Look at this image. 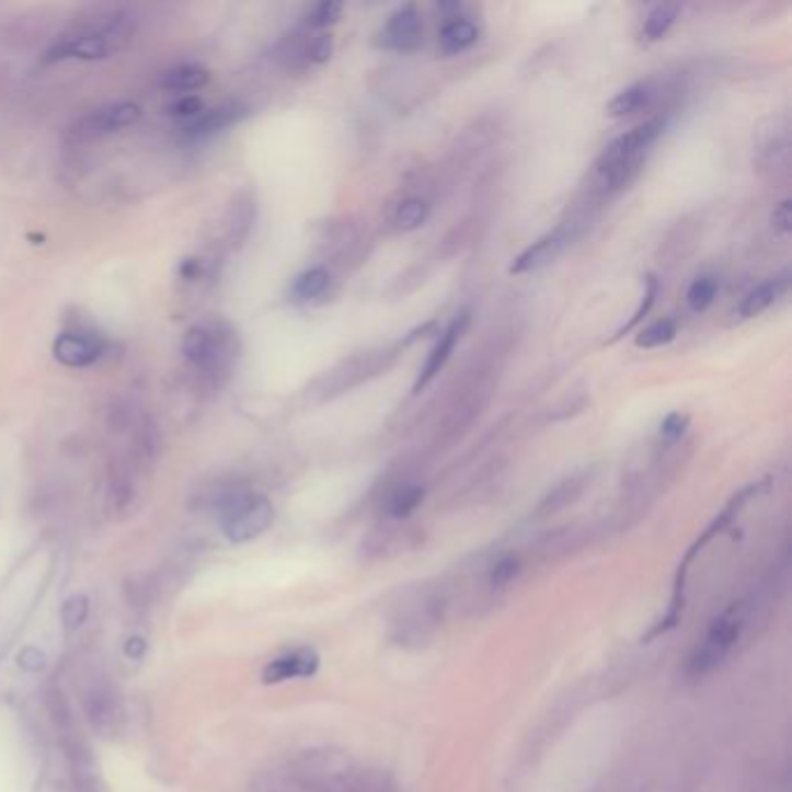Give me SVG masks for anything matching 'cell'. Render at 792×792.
I'll return each mask as SVG.
<instances>
[{
  "label": "cell",
  "instance_id": "cell-1",
  "mask_svg": "<svg viewBox=\"0 0 792 792\" xmlns=\"http://www.w3.org/2000/svg\"><path fill=\"white\" fill-rule=\"evenodd\" d=\"M665 128H667L665 117L648 119L640 126H634L632 130L618 135V138L602 151V157L595 168L605 193L623 191L636 175H640L648 149L661 138Z\"/></svg>",
  "mask_w": 792,
  "mask_h": 792
},
{
  "label": "cell",
  "instance_id": "cell-2",
  "mask_svg": "<svg viewBox=\"0 0 792 792\" xmlns=\"http://www.w3.org/2000/svg\"><path fill=\"white\" fill-rule=\"evenodd\" d=\"M182 354L207 377L223 379L238 360L240 337L223 321H205L188 328L182 340Z\"/></svg>",
  "mask_w": 792,
  "mask_h": 792
},
{
  "label": "cell",
  "instance_id": "cell-3",
  "mask_svg": "<svg viewBox=\"0 0 792 792\" xmlns=\"http://www.w3.org/2000/svg\"><path fill=\"white\" fill-rule=\"evenodd\" d=\"M223 509V535L233 544H244L261 537L275 524V507L265 495L230 493L221 500Z\"/></svg>",
  "mask_w": 792,
  "mask_h": 792
},
{
  "label": "cell",
  "instance_id": "cell-4",
  "mask_svg": "<svg viewBox=\"0 0 792 792\" xmlns=\"http://www.w3.org/2000/svg\"><path fill=\"white\" fill-rule=\"evenodd\" d=\"M744 625H746V616L742 605H732L730 609H725L716 621L709 625L704 640L698 644V648L692 651L686 667L688 674L702 676L711 669H716L727 658L730 651L737 646Z\"/></svg>",
  "mask_w": 792,
  "mask_h": 792
},
{
  "label": "cell",
  "instance_id": "cell-5",
  "mask_svg": "<svg viewBox=\"0 0 792 792\" xmlns=\"http://www.w3.org/2000/svg\"><path fill=\"white\" fill-rule=\"evenodd\" d=\"M130 37H133V26L126 16L110 19V22L95 33L68 37V41L54 45L47 51L45 61L51 64V61H66V59H82V61L107 59L110 54L124 49Z\"/></svg>",
  "mask_w": 792,
  "mask_h": 792
},
{
  "label": "cell",
  "instance_id": "cell-6",
  "mask_svg": "<svg viewBox=\"0 0 792 792\" xmlns=\"http://www.w3.org/2000/svg\"><path fill=\"white\" fill-rule=\"evenodd\" d=\"M578 226H582L578 221L560 223L558 228L551 230V233L542 236L537 242L526 246L514 259V263L509 265V273L512 275H528V273H537V269L551 265L578 236H582V228H578Z\"/></svg>",
  "mask_w": 792,
  "mask_h": 792
},
{
  "label": "cell",
  "instance_id": "cell-7",
  "mask_svg": "<svg viewBox=\"0 0 792 792\" xmlns=\"http://www.w3.org/2000/svg\"><path fill=\"white\" fill-rule=\"evenodd\" d=\"M468 325H470V312H468V309H462V312H458L451 319V323L444 328V333L439 335L437 344L433 346V352L428 354L426 365L421 367V375H418V379L414 383V393H421L444 370V365L449 363V358H451V354L456 349V344L460 342L462 335H466Z\"/></svg>",
  "mask_w": 792,
  "mask_h": 792
},
{
  "label": "cell",
  "instance_id": "cell-8",
  "mask_svg": "<svg viewBox=\"0 0 792 792\" xmlns=\"http://www.w3.org/2000/svg\"><path fill=\"white\" fill-rule=\"evenodd\" d=\"M142 117L140 105L135 103H117V105H107L103 110L91 112L89 117H84L77 126V138L82 140H95V138H105L110 133H117L122 128L133 126Z\"/></svg>",
  "mask_w": 792,
  "mask_h": 792
},
{
  "label": "cell",
  "instance_id": "cell-9",
  "mask_svg": "<svg viewBox=\"0 0 792 792\" xmlns=\"http://www.w3.org/2000/svg\"><path fill=\"white\" fill-rule=\"evenodd\" d=\"M321 658L314 648L302 646L294 648L284 655H277L275 661H269L263 669V684H282L291 679H309L319 672Z\"/></svg>",
  "mask_w": 792,
  "mask_h": 792
},
{
  "label": "cell",
  "instance_id": "cell-10",
  "mask_svg": "<svg viewBox=\"0 0 792 792\" xmlns=\"http://www.w3.org/2000/svg\"><path fill=\"white\" fill-rule=\"evenodd\" d=\"M423 43V22L414 5L395 10L381 31V45L398 51H414Z\"/></svg>",
  "mask_w": 792,
  "mask_h": 792
},
{
  "label": "cell",
  "instance_id": "cell-11",
  "mask_svg": "<svg viewBox=\"0 0 792 792\" xmlns=\"http://www.w3.org/2000/svg\"><path fill=\"white\" fill-rule=\"evenodd\" d=\"M595 479V468H586V470H578L570 477H565L560 484H555L544 497L542 502L537 505V516L539 518H549V516H555L560 512H565L567 507H572L576 500H582L584 493L590 489Z\"/></svg>",
  "mask_w": 792,
  "mask_h": 792
},
{
  "label": "cell",
  "instance_id": "cell-12",
  "mask_svg": "<svg viewBox=\"0 0 792 792\" xmlns=\"http://www.w3.org/2000/svg\"><path fill=\"white\" fill-rule=\"evenodd\" d=\"M103 356V342L84 333H64L54 342V358L68 367H89Z\"/></svg>",
  "mask_w": 792,
  "mask_h": 792
},
{
  "label": "cell",
  "instance_id": "cell-13",
  "mask_svg": "<svg viewBox=\"0 0 792 792\" xmlns=\"http://www.w3.org/2000/svg\"><path fill=\"white\" fill-rule=\"evenodd\" d=\"M788 286H790V275L788 273L762 282L760 286L753 288V291L742 300V305L737 307V317L742 321L760 317L762 312H767V309L788 291Z\"/></svg>",
  "mask_w": 792,
  "mask_h": 792
},
{
  "label": "cell",
  "instance_id": "cell-14",
  "mask_svg": "<svg viewBox=\"0 0 792 792\" xmlns=\"http://www.w3.org/2000/svg\"><path fill=\"white\" fill-rule=\"evenodd\" d=\"M244 117H246V107L240 103L219 105L215 110H205L198 119H193L188 126V133L196 135V138H205V135L236 126Z\"/></svg>",
  "mask_w": 792,
  "mask_h": 792
},
{
  "label": "cell",
  "instance_id": "cell-15",
  "mask_svg": "<svg viewBox=\"0 0 792 792\" xmlns=\"http://www.w3.org/2000/svg\"><path fill=\"white\" fill-rule=\"evenodd\" d=\"M655 95H658V89H655L653 82H636L628 89H623L621 93L616 95V99L609 103L607 107V114L609 117H630V114L640 112V110H646L653 105Z\"/></svg>",
  "mask_w": 792,
  "mask_h": 792
},
{
  "label": "cell",
  "instance_id": "cell-16",
  "mask_svg": "<svg viewBox=\"0 0 792 792\" xmlns=\"http://www.w3.org/2000/svg\"><path fill=\"white\" fill-rule=\"evenodd\" d=\"M479 41V28L468 16H454L439 28V45L444 54H460Z\"/></svg>",
  "mask_w": 792,
  "mask_h": 792
},
{
  "label": "cell",
  "instance_id": "cell-17",
  "mask_svg": "<svg viewBox=\"0 0 792 792\" xmlns=\"http://www.w3.org/2000/svg\"><path fill=\"white\" fill-rule=\"evenodd\" d=\"M256 221V200L249 196V193H240L238 200L233 203V209H230V228L228 236L233 246H242L244 240L249 238L251 228H254Z\"/></svg>",
  "mask_w": 792,
  "mask_h": 792
},
{
  "label": "cell",
  "instance_id": "cell-18",
  "mask_svg": "<svg viewBox=\"0 0 792 792\" xmlns=\"http://www.w3.org/2000/svg\"><path fill=\"white\" fill-rule=\"evenodd\" d=\"M209 82V72L200 66H177L172 70H165L159 77V84L168 91H198Z\"/></svg>",
  "mask_w": 792,
  "mask_h": 792
},
{
  "label": "cell",
  "instance_id": "cell-19",
  "mask_svg": "<svg viewBox=\"0 0 792 792\" xmlns=\"http://www.w3.org/2000/svg\"><path fill=\"white\" fill-rule=\"evenodd\" d=\"M328 286H331V273H328V267L323 265L309 267L294 282L291 298L298 302H309L323 296L328 291Z\"/></svg>",
  "mask_w": 792,
  "mask_h": 792
},
{
  "label": "cell",
  "instance_id": "cell-20",
  "mask_svg": "<svg viewBox=\"0 0 792 792\" xmlns=\"http://www.w3.org/2000/svg\"><path fill=\"white\" fill-rule=\"evenodd\" d=\"M681 8L676 3H663V5H655L646 22H644V28H642V41L644 43H661L663 37L669 33V28L674 26L676 16H679Z\"/></svg>",
  "mask_w": 792,
  "mask_h": 792
},
{
  "label": "cell",
  "instance_id": "cell-21",
  "mask_svg": "<svg viewBox=\"0 0 792 792\" xmlns=\"http://www.w3.org/2000/svg\"><path fill=\"white\" fill-rule=\"evenodd\" d=\"M423 500H426V489L423 486L418 484L400 486L398 491L391 493L389 502H386V512H389V516L395 520H404L421 507Z\"/></svg>",
  "mask_w": 792,
  "mask_h": 792
},
{
  "label": "cell",
  "instance_id": "cell-22",
  "mask_svg": "<svg viewBox=\"0 0 792 792\" xmlns=\"http://www.w3.org/2000/svg\"><path fill=\"white\" fill-rule=\"evenodd\" d=\"M658 294H661V279L658 277H655V275H648L646 277V282H644V296H642V302H640V307H636L634 309V314L630 317V321L625 323V325H621V328H618V331H616V335H613V340L611 342H616V340H621L623 335H628V333H632L634 331V328L636 325H640L646 317H648V312H651V309H653V305H655V300H658Z\"/></svg>",
  "mask_w": 792,
  "mask_h": 792
},
{
  "label": "cell",
  "instance_id": "cell-23",
  "mask_svg": "<svg viewBox=\"0 0 792 792\" xmlns=\"http://www.w3.org/2000/svg\"><path fill=\"white\" fill-rule=\"evenodd\" d=\"M428 217H431V205L426 200H423V198H408V200H402L398 205L393 221H395V226L400 230H404V233H410V230H416V228H421L423 223H426Z\"/></svg>",
  "mask_w": 792,
  "mask_h": 792
},
{
  "label": "cell",
  "instance_id": "cell-24",
  "mask_svg": "<svg viewBox=\"0 0 792 792\" xmlns=\"http://www.w3.org/2000/svg\"><path fill=\"white\" fill-rule=\"evenodd\" d=\"M676 333H679V325H676L674 319H661L646 325L644 331H640L634 344L640 346V349H658V346L669 344L676 337Z\"/></svg>",
  "mask_w": 792,
  "mask_h": 792
},
{
  "label": "cell",
  "instance_id": "cell-25",
  "mask_svg": "<svg viewBox=\"0 0 792 792\" xmlns=\"http://www.w3.org/2000/svg\"><path fill=\"white\" fill-rule=\"evenodd\" d=\"M520 570H524V560L518 553H505L500 555L495 563L489 567V586L491 588H505L512 582H516Z\"/></svg>",
  "mask_w": 792,
  "mask_h": 792
},
{
  "label": "cell",
  "instance_id": "cell-26",
  "mask_svg": "<svg viewBox=\"0 0 792 792\" xmlns=\"http://www.w3.org/2000/svg\"><path fill=\"white\" fill-rule=\"evenodd\" d=\"M117 713V700H114V695L107 688H95L89 695V716L99 727L114 723Z\"/></svg>",
  "mask_w": 792,
  "mask_h": 792
},
{
  "label": "cell",
  "instance_id": "cell-27",
  "mask_svg": "<svg viewBox=\"0 0 792 792\" xmlns=\"http://www.w3.org/2000/svg\"><path fill=\"white\" fill-rule=\"evenodd\" d=\"M716 296H719V279L713 275H702L690 284L686 300L695 312H707L713 300H716Z\"/></svg>",
  "mask_w": 792,
  "mask_h": 792
},
{
  "label": "cell",
  "instance_id": "cell-28",
  "mask_svg": "<svg viewBox=\"0 0 792 792\" xmlns=\"http://www.w3.org/2000/svg\"><path fill=\"white\" fill-rule=\"evenodd\" d=\"M342 10H344L342 3H335V0H323V3H317L312 10L307 12L305 26H307V28H314V31L333 26V24L340 22Z\"/></svg>",
  "mask_w": 792,
  "mask_h": 792
},
{
  "label": "cell",
  "instance_id": "cell-29",
  "mask_svg": "<svg viewBox=\"0 0 792 792\" xmlns=\"http://www.w3.org/2000/svg\"><path fill=\"white\" fill-rule=\"evenodd\" d=\"M688 426H690V418L686 414H681V412L667 414L661 423V439L665 447H679V441L684 439Z\"/></svg>",
  "mask_w": 792,
  "mask_h": 792
},
{
  "label": "cell",
  "instance_id": "cell-30",
  "mask_svg": "<svg viewBox=\"0 0 792 792\" xmlns=\"http://www.w3.org/2000/svg\"><path fill=\"white\" fill-rule=\"evenodd\" d=\"M89 611H91V605H89V597H87V595H74V597H70V600H66V605H64V609H61L64 625H66L68 630L82 628V625L87 623Z\"/></svg>",
  "mask_w": 792,
  "mask_h": 792
},
{
  "label": "cell",
  "instance_id": "cell-31",
  "mask_svg": "<svg viewBox=\"0 0 792 792\" xmlns=\"http://www.w3.org/2000/svg\"><path fill=\"white\" fill-rule=\"evenodd\" d=\"M333 35L331 33H319L314 37H309L307 41V47H305V61L307 64H314V66H321L325 61H331L333 56Z\"/></svg>",
  "mask_w": 792,
  "mask_h": 792
},
{
  "label": "cell",
  "instance_id": "cell-32",
  "mask_svg": "<svg viewBox=\"0 0 792 792\" xmlns=\"http://www.w3.org/2000/svg\"><path fill=\"white\" fill-rule=\"evenodd\" d=\"M205 112V103L198 99V95H184L175 105H172L170 114L177 119H198L200 114Z\"/></svg>",
  "mask_w": 792,
  "mask_h": 792
},
{
  "label": "cell",
  "instance_id": "cell-33",
  "mask_svg": "<svg viewBox=\"0 0 792 792\" xmlns=\"http://www.w3.org/2000/svg\"><path fill=\"white\" fill-rule=\"evenodd\" d=\"M771 226H774V230L781 236L790 233V230H792V203H790V198L781 200L774 207V211H771Z\"/></svg>",
  "mask_w": 792,
  "mask_h": 792
},
{
  "label": "cell",
  "instance_id": "cell-34",
  "mask_svg": "<svg viewBox=\"0 0 792 792\" xmlns=\"http://www.w3.org/2000/svg\"><path fill=\"white\" fill-rule=\"evenodd\" d=\"M16 663H19V667L26 669V672H43L47 667L45 653L41 648H35V646H26L22 653H19Z\"/></svg>",
  "mask_w": 792,
  "mask_h": 792
},
{
  "label": "cell",
  "instance_id": "cell-35",
  "mask_svg": "<svg viewBox=\"0 0 792 792\" xmlns=\"http://www.w3.org/2000/svg\"><path fill=\"white\" fill-rule=\"evenodd\" d=\"M147 648H149V644H147V640L142 634H130L126 640V644H124V655L128 661L138 663L147 655Z\"/></svg>",
  "mask_w": 792,
  "mask_h": 792
},
{
  "label": "cell",
  "instance_id": "cell-36",
  "mask_svg": "<svg viewBox=\"0 0 792 792\" xmlns=\"http://www.w3.org/2000/svg\"><path fill=\"white\" fill-rule=\"evenodd\" d=\"M203 273H205V265H203V261H200V259H196V256H188V259H184V261H182V265H180V277H182V279H186V282H196V279H200V277H203Z\"/></svg>",
  "mask_w": 792,
  "mask_h": 792
}]
</instances>
